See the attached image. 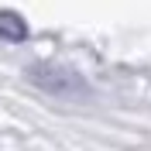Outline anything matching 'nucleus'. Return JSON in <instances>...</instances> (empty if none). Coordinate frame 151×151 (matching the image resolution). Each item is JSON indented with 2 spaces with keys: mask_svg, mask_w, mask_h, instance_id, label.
Returning a JSON list of instances; mask_svg holds the SVG:
<instances>
[{
  "mask_svg": "<svg viewBox=\"0 0 151 151\" xmlns=\"http://www.w3.org/2000/svg\"><path fill=\"white\" fill-rule=\"evenodd\" d=\"M28 38V24L14 10H0V41H24Z\"/></svg>",
  "mask_w": 151,
  "mask_h": 151,
  "instance_id": "obj_2",
  "label": "nucleus"
},
{
  "mask_svg": "<svg viewBox=\"0 0 151 151\" xmlns=\"http://www.w3.org/2000/svg\"><path fill=\"white\" fill-rule=\"evenodd\" d=\"M28 79L52 96H89L86 79L79 72H72V69H62V65H31Z\"/></svg>",
  "mask_w": 151,
  "mask_h": 151,
  "instance_id": "obj_1",
  "label": "nucleus"
}]
</instances>
